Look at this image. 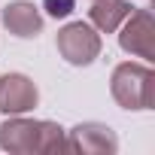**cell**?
<instances>
[{"label": "cell", "instance_id": "1", "mask_svg": "<svg viewBox=\"0 0 155 155\" xmlns=\"http://www.w3.org/2000/svg\"><path fill=\"white\" fill-rule=\"evenodd\" d=\"M0 149L31 155V152H61L67 149V131L49 119L9 116L0 125Z\"/></svg>", "mask_w": 155, "mask_h": 155}, {"label": "cell", "instance_id": "2", "mask_svg": "<svg viewBox=\"0 0 155 155\" xmlns=\"http://www.w3.org/2000/svg\"><path fill=\"white\" fill-rule=\"evenodd\" d=\"M110 91H113V101L128 113L152 110V104H155V73L146 61L143 64L125 61L110 76Z\"/></svg>", "mask_w": 155, "mask_h": 155}, {"label": "cell", "instance_id": "3", "mask_svg": "<svg viewBox=\"0 0 155 155\" xmlns=\"http://www.w3.org/2000/svg\"><path fill=\"white\" fill-rule=\"evenodd\" d=\"M55 46H58V55H61L67 64H73V67H88V64H94V61L101 58V49H104L101 34H97L88 21H70V25H64V28L58 31Z\"/></svg>", "mask_w": 155, "mask_h": 155}, {"label": "cell", "instance_id": "4", "mask_svg": "<svg viewBox=\"0 0 155 155\" xmlns=\"http://www.w3.org/2000/svg\"><path fill=\"white\" fill-rule=\"evenodd\" d=\"M119 46L122 52L143 58L146 64L155 58V18L149 6L131 9V15L119 25Z\"/></svg>", "mask_w": 155, "mask_h": 155}, {"label": "cell", "instance_id": "5", "mask_svg": "<svg viewBox=\"0 0 155 155\" xmlns=\"http://www.w3.org/2000/svg\"><path fill=\"white\" fill-rule=\"evenodd\" d=\"M67 149L82 152V155H116L119 152V137L110 125L101 122H79L67 131Z\"/></svg>", "mask_w": 155, "mask_h": 155}, {"label": "cell", "instance_id": "6", "mask_svg": "<svg viewBox=\"0 0 155 155\" xmlns=\"http://www.w3.org/2000/svg\"><path fill=\"white\" fill-rule=\"evenodd\" d=\"M40 104V88L25 73H3L0 76V110L6 116H25Z\"/></svg>", "mask_w": 155, "mask_h": 155}, {"label": "cell", "instance_id": "7", "mask_svg": "<svg viewBox=\"0 0 155 155\" xmlns=\"http://www.w3.org/2000/svg\"><path fill=\"white\" fill-rule=\"evenodd\" d=\"M0 21H3V28H6L12 37H18V40H34V37H40V34H43V25H46L43 12L31 3V0H15V3L3 6Z\"/></svg>", "mask_w": 155, "mask_h": 155}, {"label": "cell", "instance_id": "8", "mask_svg": "<svg viewBox=\"0 0 155 155\" xmlns=\"http://www.w3.org/2000/svg\"><path fill=\"white\" fill-rule=\"evenodd\" d=\"M131 0H91L88 6V25L97 34H113L119 25L131 15Z\"/></svg>", "mask_w": 155, "mask_h": 155}, {"label": "cell", "instance_id": "9", "mask_svg": "<svg viewBox=\"0 0 155 155\" xmlns=\"http://www.w3.org/2000/svg\"><path fill=\"white\" fill-rule=\"evenodd\" d=\"M43 9H46L52 18H67V15L76 9V0H43Z\"/></svg>", "mask_w": 155, "mask_h": 155}]
</instances>
